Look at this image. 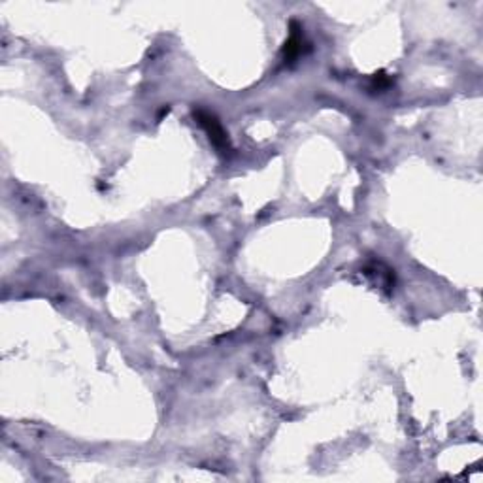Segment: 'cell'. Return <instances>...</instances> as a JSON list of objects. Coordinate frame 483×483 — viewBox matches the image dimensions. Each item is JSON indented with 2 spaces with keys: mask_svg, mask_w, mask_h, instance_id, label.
Segmentation results:
<instances>
[{
  "mask_svg": "<svg viewBox=\"0 0 483 483\" xmlns=\"http://www.w3.org/2000/svg\"><path fill=\"white\" fill-rule=\"evenodd\" d=\"M195 117L198 119V123H200L202 127L206 129V132H208L212 144H214L217 149H221L223 154H229V151H231V142H229V135H226L225 130H223L221 123L215 119V116H212V114H208V111L198 110L195 114Z\"/></svg>",
  "mask_w": 483,
  "mask_h": 483,
  "instance_id": "cell-1",
  "label": "cell"
},
{
  "mask_svg": "<svg viewBox=\"0 0 483 483\" xmlns=\"http://www.w3.org/2000/svg\"><path fill=\"white\" fill-rule=\"evenodd\" d=\"M291 27H293V31H291V36H289V40L285 42V48H283V55H285V59H287L289 62H293L294 59L304 51V46H306V42H304V34L300 32L297 23H293Z\"/></svg>",
  "mask_w": 483,
  "mask_h": 483,
  "instance_id": "cell-2",
  "label": "cell"
}]
</instances>
